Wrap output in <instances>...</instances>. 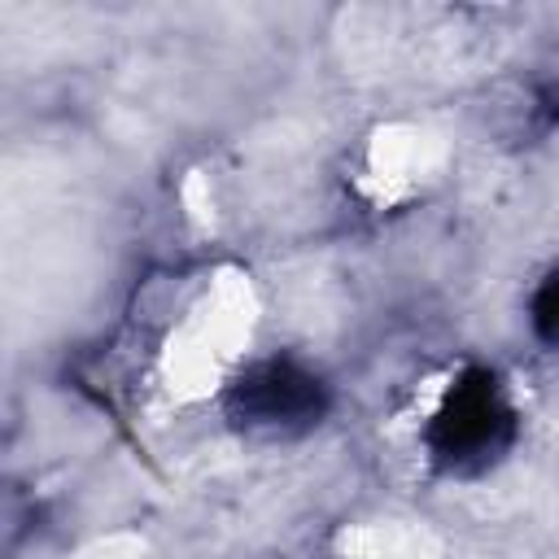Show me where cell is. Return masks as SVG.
Returning <instances> with one entry per match:
<instances>
[{
    "label": "cell",
    "instance_id": "cell-1",
    "mask_svg": "<svg viewBox=\"0 0 559 559\" xmlns=\"http://www.w3.org/2000/svg\"><path fill=\"white\" fill-rule=\"evenodd\" d=\"M515 441V411L493 371L467 367L441 397L428 424V450L445 472H485Z\"/></svg>",
    "mask_w": 559,
    "mask_h": 559
},
{
    "label": "cell",
    "instance_id": "cell-2",
    "mask_svg": "<svg viewBox=\"0 0 559 559\" xmlns=\"http://www.w3.org/2000/svg\"><path fill=\"white\" fill-rule=\"evenodd\" d=\"M328 411L323 380L293 358H266L227 389V415L253 437H293Z\"/></svg>",
    "mask_w": 559,
    "mask_h": 559
},
{
    "label": "cell",
    "instance_id": "cell-3",
    "mask_svg": "<svg viewBox=\"0 0 559 559\" xmlns=\"http://www.w3.org/2000/svg\"><path fill=\"white\" fill-rule=\"evenodd\" d=\"M533 332L559 349V266L546 271V280L533 293Z\"/></svg>",
    "mask_w": 559,
    "mask_h": 559
}]
</instances>
